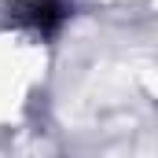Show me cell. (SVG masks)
Wrapping results in <instances>:
<instances>
[{
  "label": "cell",
  "instance_id": "1",
  "mask_svg": "<svg viewBox=\"0 0 158 158\" xmlns=\"http://www.w3.org/2000/svg\"><path fill=\"white\" fill-rule=\"evenodd\" d=\"M15 22H22L33 33L48 37L63 22V4L59 0H22V4H15Z\"/></svg>",
  "mask_w": 158,
  "mask_h": 158
}]
</instances>
